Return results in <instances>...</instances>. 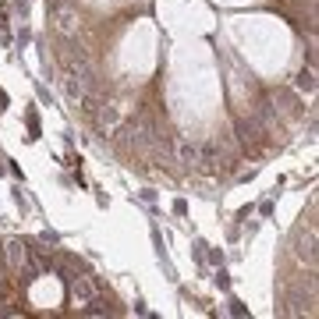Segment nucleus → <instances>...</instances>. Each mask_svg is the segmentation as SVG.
I'll return each instance as SVG.
<instances>
[{
	"instance_id": "nucleus-1",
	"label": "nucleus",
	"mask_w": 319,
	"mask_h": 319,
	"mask_svg": "<svg viewBox=\"0 0 319 319\" xmlns=\"http://www.w3.org/2000/svg\"><path fill=\"white\" fill-rule=\"evenodd\" d=\"M294 89H298L302 96H312V92H316V68H308V64H305V68L298 71V78H294Z\"/></svg>"
},
{
	"instance_id": "nucleus-2",
	"label": "nucleus",
	"mask_w": 319,
	"mask_h": 319,
	"mask_svg": "<svg viewBox=\"0 0 319 319\" xmlns=\"http://www.w3.org/2000/svg\"><path fill=\"white\" fill-rule=\"evenodd\" d=\"M174 213H178V216H184V213H188V202H184V198H181V202H174Z\"/></svg>"
}]
</instances>
